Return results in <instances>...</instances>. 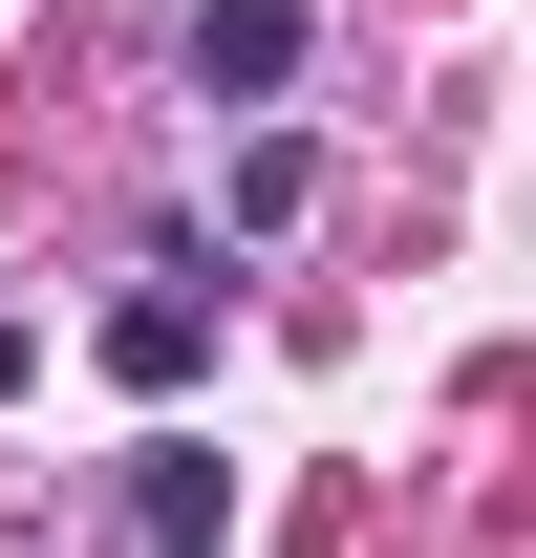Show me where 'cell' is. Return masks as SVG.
Here are the masks:
<instances>
[{
  "mask_svg": "<svg viewBox=\"0 0 536 558\" xmlns=\"http://www.w3.org/2000/svg\"><path fill=\"white\" fill-rule=\"evenodd\" d=\"M194 86L215 108H279L301 86V0H194Z\"/></svg>",
  "mask_w": 536,
  "mask_h": 558,
  "instance_id": "1",
  "label": "cell"
},
{
  "mask_svg": "<svg viewBox=\"0 0 536 558\" xmlns=\"http://www.w3.org/2000/svg\"><path fill=\"white\" fill-rule=\"evenodd\" d=\"M130 537L150 558H236V451H150V473H130Z\"/></svg>",
  "mask_w": 536,
  "mask_h": 558,
  "instance_id": "2",
  "label": "cell"
},
{
  "mask_svg": "<svg viewBox=\"0 0 536 558\" xmlns=\"http://www.w3.org/2000/svg\"><path fill=\"white\" fill-rule=\"evenodd\" d=\"M194 344H215V301H194V279H150V301H108V365H130V387H194Z\"/></svg>",
  "mask_w": 536,
  "mask_h": 558,
  "instance_id": "3",
  "label": "cell"
}]
</instances>
